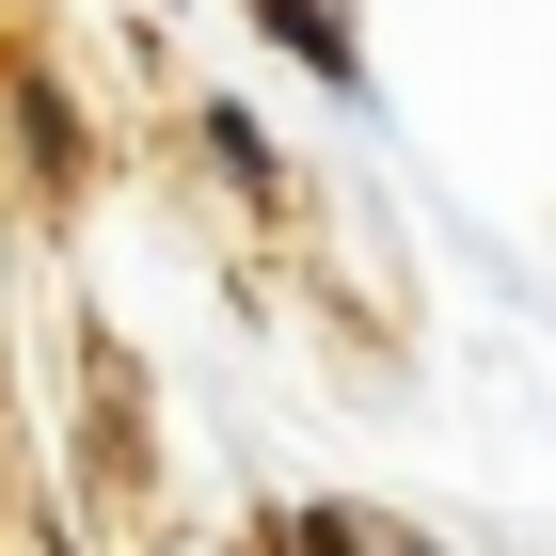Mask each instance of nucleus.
Wrapping results in <instances>:
<instances>
[{"instance_id":"f03ea898","label":"nucleus","mask_w":556,"mask_h":556,"mask_svg":"<svg viewBox=\"0 0 556 556\" xmlns=\"http://www.w3.org/2000/svg\"><path fill=\"white\" fill-rule=\"evenodd\" d=\"M302 556H429V541H397L382 509H302Z\"/></svg>"},{"instance_id":"f257e3e1","label":"nucleus","mask_w":556,"mask_h":556,"mask_svg":"<svg viewBox=\"0 0 556 556\" xmlns=\"http://www.w3.org/2000/svg\"><path fill=\"white\" fill-rule=\"evenodd\" d=\"M255 16L302 48V64H318V80H366V64H350V33H334V0H255Z\"/></svg>"}]
</instances>
